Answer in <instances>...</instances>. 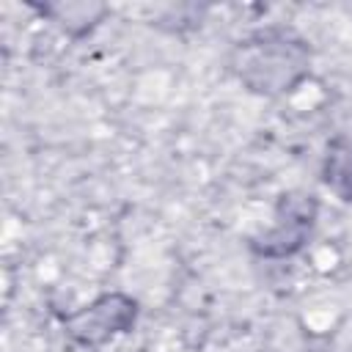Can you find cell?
I'll return each mask as SVG.
<instances>
[{
    "mask_svg": "<svg viewBox=\"0 0 352 352\" xmlns=\"http://www.w3.org/2000/svg\"><path fill=\"white\" fill-rule=\"evenodd\" d=\"M140 305L126 292H104L74 314L63 316V333L69 341L85 349L104 346L107 341L129 333L138 322Z\"/></svg>",
    "mask_w": 352,
    "mask_h": 352,
    "instance_id": "cell-3",
    "label": "cell"
},
{
    "mask_svg": "<svg viewBox=\"0 0 352 352\" xmlns=\"http://www.w3.org/2000/svg\"><path fill=\"white\" fill-rule=\"evenodd\" d=\"M322 182L336 198L352 204V140L338 138L327 146L322 160Z\"/></svg>",
    "mask_w": 352,
    "mask_h": 352,
    "instance_id": "cell-5",
    "label": "cell"
},
{
    "mask_svg": "<svg viewBox=\"0 0 352 352\" xmlns=\"http://www.w3.org/2000/svg\"><path fill=\"white\" fill-rule=\"evenodd\" d=\"M228 69L250 94L275 99L292 94L311 74V47L283 28L256 30L234 44Z\"/></svg>",
    "mask_w": 352,
    "mask_h": 352,
    "instance_id": "cell-1",
    "label": "cell"
},
{
    "mask_svg": "<svg viewBox=\"0 0 352 352\" xmlns=\"http://www.w3.org/2000/svg\"><path fill=\"white\" fill-rule=\"evenodd\" d=\"M316 217H319V198L314 192L286 190L275 201L272 226L264 228L261 234H253L248 239V248L258 258H292L308 245L316 228Z\"/></svg>",
    "mask_w": 352,
    "mask_h": 352,
    "instance_id": "cell-2",
    "label": "cell"
},
{
    "mask_svg": "<svg viewBox=\"0 0 352 352\" xmlns=\"http://www.w3.org/2000/svg\"><path fill=\"white\" fill-rule=\"evenodd\" d=\"M33 8L55 22L66 36L72 38H82L88 36L104 16H107V6L104 3H94V0H55V3H33Z\"/></svg>",
    "mask_w": 352,
    "mask_h": 352,
    "instance_id": "cell-4",
    "label": "cell"
}]
</instances>
